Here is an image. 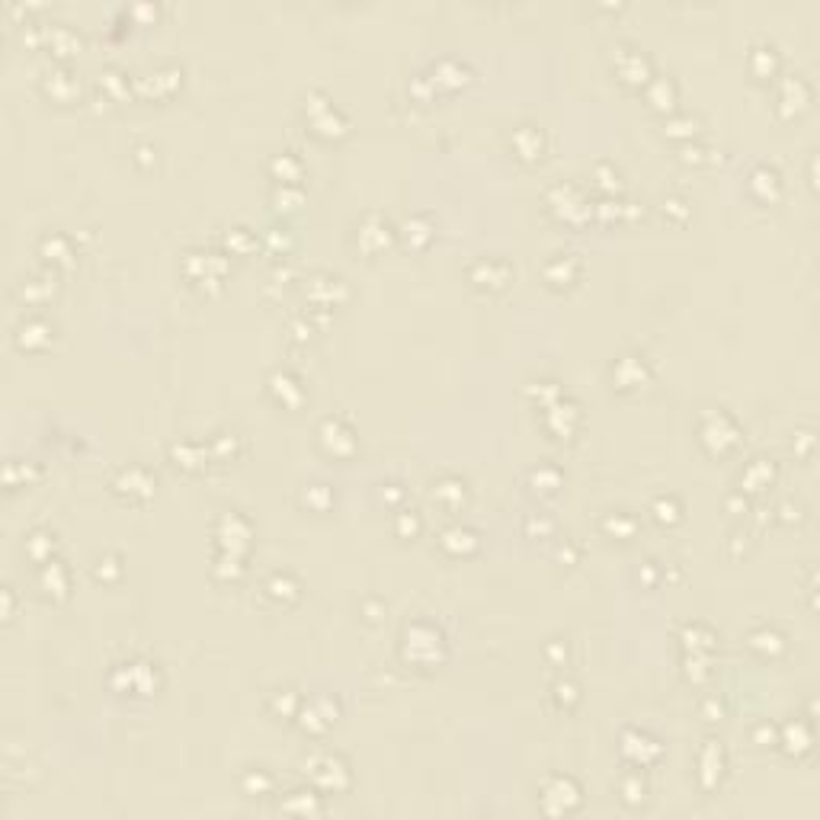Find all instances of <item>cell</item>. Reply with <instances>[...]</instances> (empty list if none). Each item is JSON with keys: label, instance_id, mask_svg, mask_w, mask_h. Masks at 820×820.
<instances>
[{"label": "cell", "instance_id": "obj_10", "mask_svg": "<svg viewBox=\"0 0 820 820\" xmlns=\"http://www.w3.org/2000/svg\"><path fill=\"white\" fill-rule=\"evenodd\" d=\"M471 539H475V535L468 529H452V532H446L442 541H446V548H465V545H471Z\"/></svg>", "mask_w": 820, "mask_h": 820}, {"label": "cell", "instance_id": "obj_5", "mask_svg": "<svg viewBox=\"0 0 820 820\" xmlns=\"http://www.w3.org/2000/svg\"><path fill=\"white\" fill-rule=\"evenodd\" d=\"M39 250H42V257H45V260L65 263L67 257H71V244H67L65 237H61V234H52V237H42Z\"/></svg>", "mask_w": 820, "mask_h": 820}, {"label": "cell", "instance_id": "obj_7", "mask_svg": "<svg viewBox=\"0 0 820 820\" xmlns=\"http://www.w3.org/2000/svg\"><path fill=\"white\" fill-rule=\"evenodd\" d=\"M29 475H32V465H26V462H7V468H3V481H7V487L26 484Z\"/></svg>", "mask_w": 820, "mask_h": 820}, {"label": "cell", "instance_id": "obj_3", "mask_svg": "<svg viewBox=\"0 0 820 820\" xmlns=\"http://www.w3.org/2000/svg\"><path fill=\"white\" fill-rule=\"evenodd\" d=\"M45 90L55 96V100H67V96L77 90V84H74V77L67 74V71H48L45 74Z\"/></svg>", "mask_w": 820, "mask_h": 820}, {"label": "cell", "instance_id": "obj_13", "mask_svg": "<svg viewBox=\"0 0 820 820\" xmlns=\"http://www.w3.org/2000/svg\"><path fill=\"white\" fill-rule=\"evenodd\" d=\"M13 615V590L3 587V618H10Z\"/></svg>", "mask_w": 820, "mask_h": 820}, {"label": "cell", "instance_id": "obj_1", "mask_svg": "<svg viewBox=\"0 0 820 820\" xmlns=\"http://www.w3.org/2000/svg\"><path fill=\"white\" fill-rule=\"evenodd\" d=\"M13 340H17L19 349H42L52 340V324L42 317H26V321H19Z\"/></svg>", "mask_w": 820, "mask_h": 820}, {"label": "cell", "instance_id": "obj_4", "mask_svg": "<svg viewBox=\"0 0 820 820\" xmlns=\"http://www.w3.org/2000/svg\"><path fill=\"white\" fill-rule=\"evenodd\" d=\"M55 292V279H29L17 289V299L19 301H42L45 295Z\"/></svg>", "mask_w": 820, "mask_h": 820}, {"label": "cell", "instance_id": "obj_8", "mask_svg": "<svg viewBox=\"0 0 820 820\" xmlns=\"http://www.w3.org/2000/svg\"><path fill=\"white\" fill-rule=\"evenodd\" d=\"M42 39H45L48 45H55L58 52H65V48H71V45L77 42V39L71 36V32H67L65 26H52V29L45 26V29H42Z\"/></svg>", "mask_w": 820, "mask_h": 820}, {"label": "cell", "instance_id": "obj_6", "mask_svg": "<svg viewBox=\"0 0 820 820\" xmlns=\"http://www.w3.org/2000/svg\"><path fill=\"white\" fill-rule=\"evenodd\" d=\"M52 548H55V539L48 535V532L36 529L32 535L26 539V551L32 554L36 561H48V554H52Z\"/></svg>", "mask_w": 820, "mask_h": 820}, {"label": "cell", "instance_id": "obj_12", "mask_svg": "<svg viewBox=\"0 0 820 820\" xmlns=\"http://www.w3.org/2000/svg\"><path fill=\"white\" fill-rule=\"evenodd\" d=\"M673 510H676L673 500H657V516H660V519H673V516H676Z\"/></svg>", "mask_w": 820, "mask_h": 820}, {"label": "cell", "instance_id": "obj_9", "mask_svg": "<svg viewBox=\"0 0 820 820\" xmlns=\"http://www.w3.org/2000/svg\"><path fill=\"white\" fill-rule=\"evenodd\" d=\"M122 490H141V487H151V481L144 477V471H138V468H131V471H125L119 481Z\"/></svg>", "mask_w": 820, "mask_h": 820}, {"label": "cell", "instance_id": "obj_2", "mask_svg": "<svg viewBox=\"0 0 820 820\" xmlns=\"http://www.w3.org/2000/svg\"><path fill=\"white\" fill-rule=\"evenodd\" d=\"M39 580H42V587H45V593H55V596H61L67 590V574L65 568H61V561H42V574H39Z\"/></svg>", "mask_w": 820, "mask_h": 820}, {"label": "cell", "instance_id": "obj_11", "mask_svg": "<svg viewBox=\"0 0 820 820\" xmlns=\"http://www.w3.org/2000/svg\"><path fill=\"white\" fill-rule=\"evenodd\" d=\"M516 144H522L526 151H539V148H541V138L529 129V125H522V131L516 135Z\"/></svg>", "mask_w": 820, "mask_h": 820}]
</instances>
